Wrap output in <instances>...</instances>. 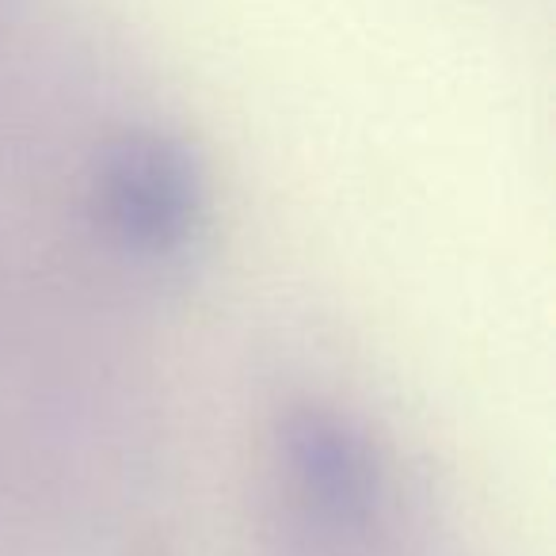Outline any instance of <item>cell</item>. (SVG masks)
<instances>
[{
	"mask_svg": "<svg viewBox=\"0 0 556 556\" xmlns=\"http://www.w3.org/2000/svg\"><path fill=\"white\" fill-rule=\"evenodd\" d=\"M103 199L118 229L149 244H164L184 232L194 210L191 156L164 134H130L108 156Z\"/></svg>",
	"mask_w": 556,
	"mask_h": 556,
	"instance_id": "6da1fadb",
	"label": "cell"
},
{
	"mask_svg": "<svg viewBox=\"0 0 556 556\" xmlns=\"http://www.w3.org/2000/svg\"><path fill=\"white\" fill-rule=\"evenodd\" d=\"M294 450L302 477L309 488L328 495L332 503H355L366 488V465L358 446L332 424V419L305 416L294 431Z\"/></svg>",
	"mask_w": 556,
	"mask_h": 556,
	"instance_id": "7a4b0ae2",
	"label": "cell"
}]
</instances>
